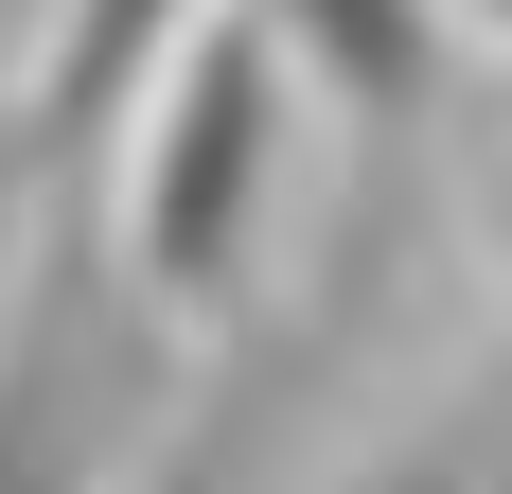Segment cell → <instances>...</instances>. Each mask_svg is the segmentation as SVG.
<instances>
[{
  "label": "cell",
  "instance_id": "2",
  "mask_svg": "<svg viewBox=\"0 0 512 494\" xmlns=\"http://www.w3.org/2000/svg\"><path fill=\"white\" fill-rule=\"evenodd\" d=\"M71 265H89V247H53L36 318H18V371H0V494H89L106 459H124V389H142V353L89 318Z\"/></svg>",
  "mask_w": 512,
  "mask_h": 494
},
{
  "label": "cell",
  "instance_id": "3",
  "mask_svg": "<svg viewBox=\"0 0 512 494\" xmlns=\"http://www.w3.org/2000/svg\"><path fill=\"white\" fill-rule=\"evenodd\" d=\"M265 53H301L354 124H407V89H424V0H265Z\"/></svg>",
  "mask_w": 512,
  "mask_h": 494
},
{
  "label": "cell",
  "instance_id": "5",
  "mask_svg": "<svg viewBox=\"0 0 512 494\" xmlns=\"http://www.w3.org/2000/svg\"><path fill=\"white\" fill-rule=\"evenodd\" d=\"M495 18H512V0H495Z\"/></svg>",
  "mask_w": 512,
  "mask_h": 494
},
{
  "label": "cell",
  "instance_id": "4",
  "mask_svg": "<svg viewBox=\"0 0 512 494\" xmlns=\"http://www.w3.org/2000/svg\"><path fill=\"white\" fill-rule=\"evenodd\" d=\"M159 36H177V0H71V36H53V124H36V142H106V106L159 71Z\"/></svg>",
  "mask_w": 512,
  "mask_h": 494
},
{
  "label": "cell",
  "instance_id": "1",
  "mask_svg": "<svg viewBox=\"0 0 512 494\" xmlns=\"http://www.w3.org/2000/svg\"><path fill=\"white\" fill-rule=\"evenodd\" d=\"M265 124H283V53L265 36H212L159 106V159H142V265L159 300H230L248 283V230H265Z\"/></svg>",
  "mask_w": 512,
  "mask_h": 494
}]
</instances>
